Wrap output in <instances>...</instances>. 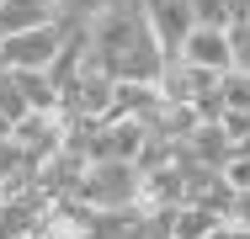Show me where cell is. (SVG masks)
Returning <instances> with one entry per match:
<instances>
[{"label": "cell", "mask_w": 250, "mask_h": 239, "mask_svg": "<svg viewBox=\"0 0 250 239\" xmlns=\"http://www.w3.org/2000/svg\"><path fill=\"white\" fill-rule=\"evenodd\" d=\"M139 197H144V176L139 165H123V159H96L75 191V202L91 213H133Z\"/></svg>", "instance_id": "obj_1"}, {"label": "cell", "mask_w": 250, "mask_h": 239, "mask_svg": "<svg viewBox=\"0 0 250 239\" xmlns=\"http://www.w3.org/2000/svg\"><path fill=\"white\" fill-rule=\"evenodd\" d=\"M112 96H117V80L101 69L96 53H91V64H85V69L64 85L59 112H64L69 122H106V117H112Z\"/></svg>", "instance_id": "obj_2"}, {"label": "cell", "mask_w": 250, "mask_h": 239, "mask_svg": "<svg viewBox=\"0 0 250 239\" xmlns=\"http://www.w3.org/2000/svg\"><path fill=\"white\" fill-rule=\"evenodd\" d=\"M64 43H69V21H48V27H38V32H21V38L0 43V59H5V69H16V75H48L53 59L64 53Z\"/></svg>", "instance_id": "obj_3"}, {"label": "cell", "mask_w": 250, "mask_h": 239, "mask_svg": "<svg viewBox=\"0 0 250 239\" xmlns=\"http://www.w3.org/2000/svg\"><path fill=\"white\" fill-rule=\"evenodd\" d=\"M139 5H144V27H149V38L160 43V53L165 59H181L187 38L197 32L192 0H139Z\"/></svg>", "instance_id": "obj_4"}, {"label": "cell", "mask_w": 250, "mask_h": 239, "mask_svg": "<svg viewBox=\"0 0 250 239\" xmlns=\"http://www.w3.org/2000/svg\"><path fill=\"white\" fill-rule=\"evenodd\" d=\"M64 139H69V117H64V112H27V117L11 128V143H16L38 170L64 149Z\"/></svg>", "instance_id": "obj_5"}, {"label": "cell", "mask_w": 250, "mask_h": 239, "mask_svg": "<svg viewBox=\"0 0 250 239\" xmlns=\"http://www.w3.org/2000/svg\"><path fill=\"white\" fill-rule=\"evenodd\" d=\"M38 239H101V213L80 207L75 197H53L38 223Z\"/></svg>", "instance_id": "obj_6"}, {"label": "cell", "mask_w": 250, "mask_h": 239, "mask_svg": "<svg viewBox=\"0 0 250 239\" xmlns=\"http://www.w3.org/2000/svg\"><path fill=\"white\" fill-rule=\"evenodd\" d=\"M181 59H187L192 69H202V75H229V69H234V59H229V32L197 27V32L187 38V48H181Z\"/></svg>", "instance_id": "obj_7"}, {"label": "cell", "mask_w": 250, "mask_h": 239, "mask_svg": "<svg viewBox=\"0 0 250 239\" xmlns=\"http://www.w3.org/2000/svg\"><path fill=\"white\" fill-rule=\"evenodd\" d=\"M48 21H59L53 16V0H0V43H11L21 32H38Z\"/></svg>", "instance_id": "obj_8"}, {"label": "cell", "mask_w": 250, "mask_h": 239, "mask_svg": "<svg viewBox=\"0 0 250 239\" xmlns=\"http://www.w3.org/2000/svg\"><path fill=\"white\" fill-rule=\"evenodd\" d=\"M27 191H38V165L5 139L0 143V202H16V197H27Z\"/></svg>", "instance_id": "obj_9"}, {"label": "cell", "mask_w": 250, "mask_h": 239, "mask_svg": "<svg viewBox=\"0 0 250 239\" xmlns=\"http://www.w3.org/2000/svg\"><path fill=\"white\" fill-rule=\"evenodd\" d=\"M160 91L154 85H139V80H117V96H112V117H139V122H149L160 117Z\"/></svg>", "instance_id": "obj_10"}, {"label": "cell", "mask_w": 250, "mask_h": 239, "mask_svg": "<svg viewBox=\"0 0 250 239\" xmlns=\"http://www.w3.org/2000/svg\"><path fill=\"white\" fill-rule=\"evenodd\" d=\"M197 128H202V112L192 106V101H165V106H160V117H154V133H160V139H170V143H187Z\"/></svg>", "instance_id": "obj_11"}, {"label": "cell", "mask_w": 250, "mask_h": 239, "mask_svg": "<svg viewBox=\"0 0 250 239\" xmlns=\"http://www.w3.org/2000/svg\"><path fill=\"white\" fill-rule=\"evenodd\" d=\"M192 11H197V27H208V32H229L234 21L250 16L245 0H192Z\"/></svg>", "instance_id": "obj_12"}, {"label": "cell", "mask_w": 250, "mask_h": 239, "mask_svg": "<svg viewBox=\"0 0 250 239\" xmlns=\"http://www.w3.org/2000/svg\"><path fill=\"white\" fill-rule=\"evenodd\" d=\"M218 223H224V218H213L208 207H192V202H187V207H176V218H170V239H208Z\"/></svg>", "instance_id": "obj_13"}, {"label": "cell", "mask_w": 250, "mask_h": 239, "mask_svg": "<svg viewBox=\"0 0 250 239\" xmlns=\"http://www.w3.org/2000/svg\"><path fill=\"white\" fill-rule=\"evenodd\" d=\"M27 112H32V106H27V96H21V85H16V75L5 69V75H0V117H5L11 128H16V122H21Z\"/></svg>", "instance_id": "obj_14"}, {"label": "cell", "mask_w": 250, "mask_h": 239, "mask_svg": "<svg viewBox=\"0 0 250 239\" xmlns=\"http://www.w3.org/2000/svg\"><path fill=\"white\" fill-rule=\"evenodd\" d=\"M218 96H224V112H250V75L229 69V75L218 80Z\"/></svg>", "instance_id": "obj_15"}, {"label": "cell", "mask_w": 250, "mask_h": 239, "mask_svg": "<svg viewBox=\"0 0 250 239\" xmlns=\"http://www.w3.org/2000/svg\"><path fill=\"white\" fill-rule=\"evenodd\" d=\"M117 0H53V16L59 21H96L101 11H112Z\"/></svg>", "instance_id": "obj_16"}, {"label": "cell", "mask_w": 250, "mask_h": 239, "mask_svg": "<svg viewBox=\"0 0 250 239\" xmlns=\"http://www.w3.org/2000/svg\"><path fill=\"white\" fill-rule=\"evenodd\" d=\"M229 59H234V69H240V75H250V16L229 27Z\"/></svg>", "instance_id": "obj_17"}, {"label": "cell", "mask_w": 250, "mask_h": 239, "mask_svg": "<svg viewBox=\"0 0 250 239\" xmlns=\"http://www.w3.org/2000/svg\"><path fill=\"white\" fill-rule=\"evenodd\" d=\"M218 176H224V186L234 191V197H240V191H250V154H234Z\"/></svg>", "instance_id": "obj_18"}, {"label": "cell", "mask_w": 250, "mask_h": 239, "mask_svg": "<svg viewBox=\"0 0 250 239\" xmlns=\"http://www.w3.org/2000/svg\"><path fill=\"white\" fill-rule=\"evenodd\" d=\"M229 223H234V229H250V191H240V197H234V213H229Z\"/></svg>", "instance_id": "obj_19"}, {"label": "cell", "mask_w": 250, "mask_h": 239, "mask_svg": "<svg viewBox=\"0 0 250 239\" xmlns=\"http://www.w3.org/2000/svg\"><path fill=\"white\" fill-rule=\"evenodd\" d=\"M208 239H234V229H229V223H218V229H213Z\"/></svg>", "instance_id": "obj_20"}, {"label": "cell", "mask_w": 250, "mask_h": 239, "mask_svg": "<svg viewBox=\"0 0 250 239\" xmlns=\"http://www.w3.org/2000/svg\"><path fill=\"white\" fill-rule=\"evenodd\" d=\"M234 154H250V139H245V143H240V149H234Z\"/></svg>", "instance_id": "obj_21"}, {"label": "cell", "mask_w": 250, "mask_h": 239, "mask_svg": "<svg viewBox=\"0 0 250 239\" xmlns=\"http://www.w3.org/2000/svg\"><path fill=\"white\" fill-rule=\"evenodd\" d=\"M0 75H5V59H0Z\"/></svg>", "instance_id": "obj_22"}, {"label": "cell", "mask_w": 250, "mask_h": 239, "mask_svg": "<svg viewBox=\"0 0 250 239\" xmlns=\"http://www.w3.org/2000/svg\"><path fill=\"white\" fill-rule=\"evenodd\" d=\"M27 239H38V234H27Z\"/></svg>", "instance_id": "obj_23"}, {"label": "cell", "mask_w": 250, "mask_h": 239, "mask_svg": "<svg viewBox=\"0 0 250 239\" xmlns=\"http://www.w3.org/2000/svg\"><path fill=\"white\" fill-rule=\"evenodd\" d=\"M0 207H5V202H0Z\"/></svg>", "instance_id": "obj_24"}, {"label": "cell", "mask_w": 250, "mask_h": 239, "mask_svg": "<svg viewBox=\"0 0 250 239\" xmlns=\"http://www.w3.org/2000/svg\"><path fill=\"white\" fill-rule=\"evenodd\" d=\"M245 5H250V0H245Z\"/></svg>", "instance_id": "obj_25"}]
</instances>
